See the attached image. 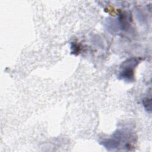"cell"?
<instances>
[{"mask_svg": "<svg viewBox=\"0 0 152 152\" xmlns=\"http://www.w3.org/2000/svg\"><path fill=\"white\" fill-rule=\"evenodd\" d=\"M142 104L145 109V110L148 112L151 113V97H145L142 100Z\"/></svg>", "mask_w": 152, "mask_h": 152, "instance_id": "2", "label": "cell"}, {"mask_svg": "<svg viewBox=\"0 0 152 152\" xmlns=\"http://www.w3.org/2000/svg\"><path fill=\"white\" fill-rule=\"evenodd\" d=\"M141 60V58H131L124 61L120 65L118 79L127 82L134 81L135 68Z\"/></svg>", "mask_w": 152, "mask_h": 152, "instance_id": "1", "label": "cell"}]
</instances>
